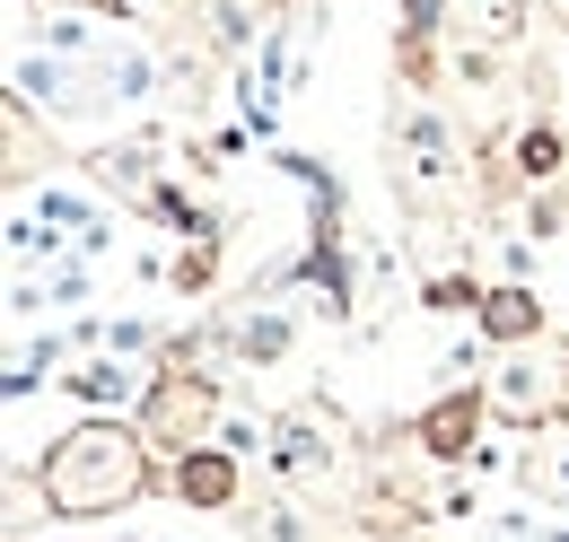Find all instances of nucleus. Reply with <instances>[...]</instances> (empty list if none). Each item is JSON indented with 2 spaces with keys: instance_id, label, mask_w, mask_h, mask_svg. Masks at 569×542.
I'll use <instances>...</instances> for the list:
<instances>
[{
  "instance_id": "obj_1",
  "label": "nucleus",
  "mask_w": 569,
  "mask_h": 542,
  "mask_svg": "<svg viewBox=\"0 0 569 542\" xmlns=\"http://www.w3.org/2000/svg\"><path fill=\"white\" fill-rule=\"evenodd\" d=\"M36 481H44V508L71 516V525L114 516V508H132L149 490V429L114 420V411H88L79 429H62V438L44 446Z\"/></svg>"
},
{
  "instance_id": "obj_2",
  "label": "nucleus",
  "mask_w": 569,
  "mask_h": 542,
  "mask_svg": "<svg viewBox=\"0 0 569 542\" xmlns=\"http://www.w3.org/2000/svg\"><path fill=\"white\" fill-rule=\"evenodd\" d=\"M211 420H219V394L202 385V377H184V368H158V385H149V403H141L149 446H167V455H193V446H211Z\"/></svg>"
},
{
  "instance_id": "obj_3",
  "label": "nucleus",
  "mask_w": 569,
  "mask_h": 542,
  "mask_svg": "<svg viewBox=\"0 0 569 542\" xmlns=\"http://www.w3.org/2000/svg\"><path fill=\"white\" fill-rule=\"evenodd\" d=\"M149 385H158V368H132L123 350H88L79 368H62V394L88 411H123V403H149Z\"/></svg>"
},
{
  "instance_id": "obj_4",
  "label": "nucleus",
  "mask_w": 569,
  "mask_h": 542,
  "mask_svg": "<svg viewBox=\"0 0 569 542\" xmlns=\"http://www.w3.org/2000/svg\"><path fill=\"white\" fill-rule=\"evenodd\" d=\"M473 324H482V341H535L543 333V298H535L526 280H499V289H482Z\"/></svg>"
},
{
  "instance_id": "obj_5",
  "label": "nucleus",
  "mask_w": 569,
  "mask_h": 542,
  "mask_svg": "<svg viewBox=\"0 0 569 542\" xmlns=\"http://www.w3.org/2000/svg\"><path fill=\"white\" fill-rule=\"evenodd\" d=\"M176 499H184V508H237V455H228V446L176 455Z\"/></svg>"
},
{
  "instance_id": "obj_6",
  "label": "nucleus",
  "mask_w": 569,
  "mask_h": 542,
  "mask_svg": "<svg viewBox=\"0 0 569 542\" xmlns=\"http://www.w3.org/2000/svg\"><path fill=\"white\" fill-rule=\"evenodd\" d=\"M473 429H482L473 385H465V394H438V403L421 411V446H429V455H473Z\"/></svg>"
},
{
  "instance_id": "obj_7",
  "label": "nucleus",
  "mask_w": 569,
  "mask_h": 542,
  "mask_svg": "<svg viewBox=\"0 0 569 542\" xmlns=\"http://www.w3.org/2000/svg\"><path fill=\"white\" fill-rule=\"evenodd\" d=\"M289 350V315H246L237 324V359H254V368H272Z\"/></svg>"
},
{
  "instance_id": "obj_8",
  "label": "nucleus",
  "mask_w": 569,
  "mask_h": 542,
  "mask_svg": "<svg viewBox=\"0 0 569 542\" xmlns=\"http://www.w3.org/2000/svg\"><path fill=\"white\" fill-rule=\"evenodd\" d=\"M517 175H526V184H552V175H561V132H543V123L517 132Z\"/></svg>"
},
{
  "instance_id": "obj_9",
  "label": "nucleus",
  "mask_w": 569,
  "mask_h": 542,
  "mask_svg": "<svg viewBox=\"0 0 569 542\" xmlns=\"http://www.w3.org/2000/svg\"><path fill=\"white\" fill-rule=\"evenodd\" d=\"M499 403L517 411V420H535V411L552 403V377H535V368H508V377H499Z\"/></svg>"
}]
</instances>
